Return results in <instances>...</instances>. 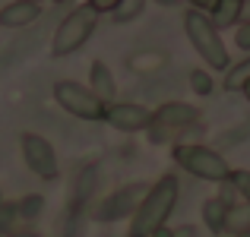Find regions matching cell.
I'll list each match as a JSON object with an SVG mask.
<instances>
[{
    "mask_svg": "<svg viewBox=\"0 0 250 237\" xmlns=\"http://www.w3.org/2000/svg\"><path fill=\"white\" fill-rule=\"evenodd\" d=\"M177 199H181V183L174 174H162L159 180L149 187V193L143 196L140 209L130 218V237H152L159 228L168 225L171 212H174Z\"/></svg>",
    "mask_w": 250,
    "mask_h": 237,
    "instance_id": "cell-1",
    "label": "cell"
},
{
    "mask_svg": "<svg viewBox=\"0 0 250 237\" xmlns=\"http://www.w3.org/2000/svg\"><path fill=\"white\" fill-rule=\"evenodd\" d=\"M13 237H38L35 231H13Z\"/></svg>",
    "mask_w": 250,
    "mask_h": 237,
    "instance_id": "cell-29",
    "label": "cell"
},
{
    "mask_svg": "<svg viewBox=\"0 0 250 237\" xmlns=\"http://www.w3.org/2000/svg\"><path fill=\"white\" fill-rule=\"evenodd\" d=\"M149 187H152V183H127V187L114 190L111 196H104V199L95 206L92 218L104 221V225L121 221V218H133V212L140 209V202H143V196L149 193Z\"/></svg>",
    "mask_w": 250,
    "mask_h": 237,
    "instance_id": "cell-6",
    "label": "cell"
},
{
    "mask_svg": "<svg viewBox=\"0 0 250 237\" xmlns=\"http://www.w3.org/2000/svg\"><path fill=\"white\" fill-rule=\"evenodd\" d=\"M231 183L238 187L241 199L250 202V171H231Z\"/></svg>",
    "mask_w": 250,
    "mask_h": 237,
    "instance_id": "cell-21",
    "label": "cell"
},
{
    "mask_svg": "<svg viewBox=\"0 0 250 237\" xmlns=\"http://www.w3.org/2000/svg\"><path fill=\"white\" fill-rule=\"evenodd\" d=\"M19 149H22V161L42 180H57L61 174V164H57V152L44 136L38 133H22L19 136Z\"/></svg>",
    "mask_w": 250,
    "mask_h": 237,
    "instance_id": "cell-7",
    "label": "cell"
},
{
    "mask_svg": "<svg viewBox=\"0 0 250 237\" xmlns=\"http://www.w3.org/2000/svg\"><path fill=\"white\" fill-rule=\"evenodd\" d=\"M244 98H247V101H250V85H244Z\"/></svg>",
    "mask_w": 250,
    "mask_h": 237,
    "instance_id": "cell-32",
    "label": "cell"
},
{
    "mask_svg": "<svg viewBox=\"0 0 250 237\" xmlns=\"http://www.w3.org/2000/svg\"><path fill=\"white\" fill-rule=\"evenodd\" d=\"M104 123L121 133H143L152 127V111L136 101H114L104 108Z\"/></svg>",
    "mask_w": 250,
    "mask_h": 237,
    "instance_id": "cell-8",
    "label": "cell"
},
{
    "mask_svg": "<svg viewBox=\"0 0 250 237\" xmlns=\"http://www.w3.org/2000/svg\"><path fill=\"white\" fill-rule=\"evenodd\" d=\"M241 6H244V0H219V3L209 10V19H212L215 29H234V25L241 22Z\"/></svg>",
    "mask_w": 250,
    "mask_h": 237,
    "instance_id": "cell-13",
    "label": "cell"
},
{
    "mask_svg": "<svg viewBox=\"0 0 250 237\" xmlns=\"http://www.w3.org/2000/svg\"><path fill=\"white\" fill-rule=\"evenodd\" d=\"M42 16V3H19L10 0L6 6H0V25L3 29H25Z\"/></svg>",
    "mask_w": 250,
    "mask_h": 237,
    "instance_id": "cell-10",
    "label": "cell"
},
{
    "mask_svg": "<svg viewBox=\"0 0 250 237\" xmlns=\"http://www.w3.org/2000/svg\"><path fill=\"white\" fill-rule=\"evenodd\" d=\"M95 25H98V13L95 10H89L85 3L73 6V10L61 19L54 38H51V57H70V54H76V51H80L83 44L92 38Z\"/></svg>",
    "mask_w": 250,
    "mask_h": 237,
    "instance_id": "cell-4",
    "label": "cell"
},
{
    "mask_svg": "<svg viewBox=\"0 0 250 237\" xmlns=\"http://www.w3.org/2000/svg\"><path fill=\"white\" fill-rule=\"evenodd\" d=\"M171 155H174L177 168H184L187 174L200 177V180H209V183H225L234 171L219 149H209V146H203V142H190V146L174 142Z\"/></svg>",
    "mask_w": 250,
    "mask_h": 237,
    "instance_id": "cell-3",
    "label": "cell"
},
{
    "mask_svg": "<svg viewBox=\"0 0 250 237\" xmlns=\"http://www.w3.org/2000/svg\"><path fill=\"white\" fill-rule=\"evenodd\" d=\"M19 3H44V0H19Z\"/></svg>",
    "mask_w": 250,
    "mask_h": 237,
    "instance_id": "cell-31",
    "label": "cell"
},
{
    "mask_svg": "<svg viewBox=\"0 0 250 237\" xmlns=\"http://www.w3.org/2000/svg\"><path fill=\"white\" fill-rule=\"evenodd\" d=\"M0 206H3V193H0Z\"/></svg>",
    "mask_w": 250,
    "mask_h": 237,
    "instance_id": "cell-34",
    "label": "cell"
},
{
    "mask_svg": "<svg viewBox=\"0 0 250 237\" xmlns=\"http://www.w3.org/2000/svg\"><path fill=\"white\" fill-rule=\"evenodd\" d=\"M152 237H174V228H168V225H165V228H159V231H155Z\"/></svg>",
    "mask_w": 250,
    "mask_h": 237,
    "instance_id": "cell-28",
    "label": "cell"
},
{
    "mask_svg": "<svg viewBox=\"0 0 250 237\" xmlns=\"http://www.w3.org/2000/svg\"><path fill=\"white\" fill-rule=\"evenodd\" d=\"M225 85L228 92H244V85H250V54H244V60L231 63L225 70Z\"/></svg>",
    "mask_w": 250,
    "mask_h": 237,
    "instance_id": "cell-15",
    "label": "cell"
},
{
    "mask_svg": "<svg viewBox=\"0 0 250 237\" xmlns=\"http://www.w3.org/2000/svg\"><path fill=\"white\" fill-rule=\"evenodd\" d=\"M85 6H89V10H95L98 16H104V13H114L117 6H121V0H85Z\"/></svg>",
    "mask_w": 250,
    "mask_h": 237,
    "instance_id": "cell-23",
    "label": "cell"
},
{
    "mask_svg": "<svg viewBox=\"0 0 250 237\" xmlns=\"http://www.w3.org/2000/svg\"><path fill=\"white\" fill-rule=\"evenodd\" d=\"M203 225L209 228L212 234H225V218H228V206L219 199V196H209L206 202H203Z\"/></svg>",
    "mask_w": 250,
    "mask_h": 237,
    "instance_id": "cell-14",
    "label": "cell"
},
{
    "mask_svg": "<svg viewBox=\"0 0 250 237\" xmlns=\"http://www.w3.org/2000/svg\"><path fill=\"white\" fill-rule=\"evenodd\" d=\"M187 3H190V6H196V10H203V13H209L215 3H219V0H187Z\"/></svg>",
    "mask_w": 250,
    "mask_h": 237,
    "instance_id": "cell-25",
    "label": "cell"
},
{
    "mask_svg": "<svg viewBox=\"0 0 250 237\" xmlns=\"http://www.w3.org/2000/svg\"><path fill=\"white\" fill-rule=\"evenodd\" d=\"M89 89L95 92L104 104H114L117 82H114V73H111V67L104 60H92V67H89Z\"/></svg>",
    "mask_w": 250,
    "mask_h": 237,
    "instance_id": "cell-11",
    "label": "cell"
},
{
    "mask_svg": "<svg viewBox=\"0 0 250 237\" xmlns=\"http://www.w3.org/2000/svg\"><path fill=\"white\" fill-rule=\"evenodd\" d=\"M54 3H67V0H54Z\"/></svg>",
    "mask_w": 250,
    "mask_h": 237,
    "instance_id": "cell-35",
    "label": "cell"
},
{
    "mask_svg": "<svg viewBox=\"0 0 250 237\" xmlns=\"http://www.w3.org/2000/svg\"><path fill=\"white\" fill-rule=\"evenodd\" d=\"M146 3H149V0H121V6L111 13V19H114V22H133V19L143 16Z\"/></svg>",
    "mask_w": 250,
    "mask_h": 237,
    "instance_id": "cell-18",
    "label": "cell"
},
{
    "mask_svg": "<svg viewBox=\"0 0 250 237\" xmlns=\"http://www.w3.org/2000/svg\"><path fill=\"white\" fill-rule=\"evenodd\" d=\"M200 117H203V111L193 108V104H187V101H165L152 111V123L168 127L171 133H181V130L200 123Z\"/></svg>",
    "mask_w": 250,
    "mask_h": 237,
    "instance_id": "cell-9",
    "label": "cell"
},
{
    "mask_svg": "<svg viewBox=\"0 0 250 237\" xmlns=\"http://www.w3.org/2000/svg\"><path fill=\"white\" fill-rule=\"evenodd\" d=\"M225 234H250V202H238L228 209L225 218Z\"/></svg>",
    "mask_w": 250,
    "mask_h": 237,
    "instance_id": "cell-16",
    "label": "cell"
},
{
    "mask_svg": "<svg viewBox=\"0 0 250 237\" xmlns=\"http://www.w3.org/2000/svg\"><path fill=\"white\" fill-rule=\"evenodd\" d=\"M174 237H196V228L193 225H181V228H174Z\"/></svg>",
    "mask_w": 250,
    "mask_h": 237,
    "instance_id": "cell-26",
    "label": "cell"
},
{
    "mask_svg": "<svg viewBox=\"0 0 250 237\" xmlns=\"http://www.w3.org/2000/svg\"><path fill=\"white\" fill-rule=\"evenodd\" d=\"M250 136V123H244V127H234L231 133L222 136V146H238V139H247Z\"/></svg>",
    "mask_w": 250,
    "mask_h": 237,
    "instance_id": "cell-24",
    "label": "cell"
},
{
    "mask_svg": "<svg viewBox=\"0 0 250 237\" xmlns=\"http://www.w3.org/2000/svg\"><path fill=\"white\" fill-rule=\"evenodd\" d=\"M184 32H187V41L193 44V51L206 60L209 70H222V73H225V70L231 67V57H228V48H225V41H222V32L212 25L209 13L196 10V6L184 10Z\"/></svg>",
    "mask_w": 250,
    "mask_h": 237,
    "instance_id": "cell-2",
    "label": "cell"
},
{
    "mask_svg": "<svg viewBox=\"0 0 250 237\" xmlns=\"http://www.w3.org/2000/svg\"><path fill=\"white\" fill-rule=\"evenodd\" d=\"M234 44H238L244 54H250V22H238V25H234Z\"/></svg>",
    "mask_w": 250,
    "mask_h": 237,
    "instance_id": "cell-22",
    "label": "cell"
},
{
    "mask_svg": "<svg viewBox=\"0 0 250 237\" xmlns=\"http://www.w3.org/2000/svg\"><path fill=\"white\" fill-rule=\"evenodd\" d=\"M234 237H250V234H234Z\"/></svg>",
    "mask_w": 250,
    "mask_h": 237,
    "instance_id": "cell-33",
    "label": "cell"
},
{
    "mask_svg": "<svg viewBox=\"0 0 250 237\" xmlns=\"http://www.w3.org/2000/svg\"><path fill=\"white\" fill-rule=\"evenodd\" d=\"M219 199L225 202L228 209H231V206H238V202H244V199H241V193H238V187L231 183V177H228L225 183H219Z\"/></svg>",
    "mask_w": 250,
    "mask_h": 237,
    "instance_id": "cell-20",
    "label": "cell"
},
{
    "mask_svg": "<svg viewBox=\"0 0 250 237\" xmlns=\"http://www.w3.org/2000/svg\"><path fill=\"white\" fill-rule=\"evenodd\" d=\"M241 22H250V0H244V6H241Z\"/></svg>",
    "mask_w": 250,
    "mask_h": 237,
    "instance_id": "cell-27",
    "label": "cell"
},
{
    "mask_svg": "<svg viewBox=\"0 0 250 237\" xmlns=\"http://www.w3.org/2000/svg\"><path fill=\"white\" fill-rule=\"evenodd\" d=\"M42 209H44V199H42L38 193L22 196V199L16 202V215H19V221H35L38 215H42Z\"/></svg>",
    "mask_w": 250,
    "mask_h": 237,
    "instance_id": "cell-17",
    "label": "cell"
},
{
    "mask_svg": "<svg viewBox=\"0 0 250 237\" xmlns=\"http://www.w3.org/2000/svg\"><path fill=\"white\" fill-rule=\"evenodd\" d=\"M190 89L196 92V95H212L215 92V79H212V73H209V70H190Z\"/></svg>",
    "mask_w": 250,
    "mask_h": 237,
    "instance_id": "cell-19",
    "label": "cell"
},
{
    "mask_svg": "<svg viewBox=\"0 0 250 237\" xmlns=\"http://www.w3.org/2000/svg\"><path fill=\"white\" fill-rule=\"evenodd\" d=\"M155 3H162V6H174V3H181V0H155Z\"/></svg>",
    "mask_w": 250,
    "mask_h": 237,
    "instance_id": "cell-30",
    "label": "cell"
},
{
    "mask_svg": "<svg viewBox=\"0 0 250 237\" xmlns=\"http://www.w3.org/2000/svg\"><path fill=\"white\" fill-rule=\"evenodd\" d=\"M98 187V168L95 164H89V168L80 171V177H76V187H73V199H70V209H73V215L80 212L85 202L92 199V193H95Z\"/></svg>",
    "mask_w": 250,
    "mask_h": 237,
    "instance_id": "cell-12",
    "label": "cell"
},
{
    "mask_svg": "<svg viewBox=\"0 0 250 237\" xmlns=\"http://www.w3.org/2000/svg\"><path fill=\"white\" fill-rule=\"evenodd\" d=\"M54 101L61 104L70 117H80V120H104V108H108L89 85L76 82V79H61V82H54Z\"/></svg>",
    "mask_w": 250,
    "mask_h": 237,
    "instance_id": "cell-5",
    "label": "cell"
}]
</instances>
